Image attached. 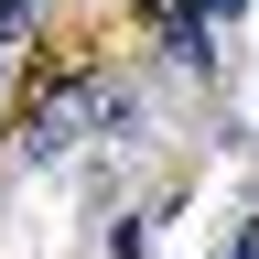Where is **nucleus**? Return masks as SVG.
Here are the masks:
<instances>
[{"label": "nucleus", "instance_id": "1", "mask_svg": "<svg viewBox=\"0 0 259 259\" xmlns=\"http://www.w3.org/2000/svg\"><path fill=\"white\" fill-rule=\"evenodd\" d=\"M76 151H87V87H65V97H44V108H32L22 162H32V173H65Z\"/></svg>", "mask_w": 259, "mask_h": 259}, {"label": "nucleus", "instance_id": "2", "mask_svg": "<svg viewBox=\"0 0 259 259\" xmlns=\"http://www.w3.org/2000/svg\"><path fill=\"white\" fill-rule=\"evenodd\" d=\"M108 259H151V216H119L108 227Z\"/></svg>", "mask_w": 259, "mask_h": 259}, {"label": "nucleus", "instance_id": "3", "mask_svg": "<svg viewBox=\"0 0 259 259\" xmlns=\"http://www.w3.org/2000/svg\"><path fill=\"white\" fill-rule=\"evenodd\" d=\"M32 22H44V0H0V32H11V44H22Z\"/></svg>", "mask_w": 259, "mask_h": 259}, {"label": "nucleus", "instance_id": "4", "mask_svg": "<svg viewBox=\"0 0 259 259\" xmlns=\"http://www.w3.org/2000/svg\"><path fill=\"white\" fill-rule=\"evenodd\" d=\"M205 22H248V0H205Z\"/></svg>", "mask_w": 259, "mask_h": 259}, {"label": "nucleus", "instance_id": "5", "mask_svg": "<svg viewBox=\"0 0 259 259\" xmlns=\"http://www.w3.org/2000/svg\"><path fill=\"white\" fill-rule=\"evenodd\" d=\"M0 76H11V54H0Z\"/></svg>", "mask_w": 259, "mask_h": 259}]
</instances>
